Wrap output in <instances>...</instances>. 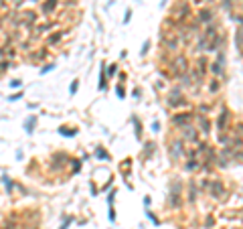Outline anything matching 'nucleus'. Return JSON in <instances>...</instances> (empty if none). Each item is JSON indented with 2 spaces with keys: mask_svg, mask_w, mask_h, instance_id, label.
<instances>
[{
  "mask_svg": "<svg viewBox=\"0 0 243 229\" xmlns=\"http://www.w3.org/2000/svg\"><path fill=\"white\" fill-rule=\"evenodd\" d=\"M20 95H22V93H14V95H10V102H16V99H20Z\"/></svg>",
  "mask_w": 243,
  "mask_h": 229,
  "instance_id": "6e6552de",
  "label": "nucleus"
},
{
  "mask_svg": "<svg viewBox=\"0 0 243 229\" xmlns=\"http://www.w3.org/2000/svg\"><path fill=\"white\" fill-rule=\"evenodd\" d=\"M59 132H61V134H63V136H75V130H69V128H59Z\"/></svg>",
  "mask_w": 243,
  "mask_h": 229,
  "instance_id": "20e7f679",
  "label": "nucleus"
},
{
  "mask_svg": "<svg viewBox=\"0 0 243 229\" xmlns=\"http://www.w3.org/2000/svg\"><path fill=\"white\" fill-rule=\"evenodd\" d=\"M77 83H79V81H73V83H71V87H69V91H71V93L77 91Z\"/></svg>",
  "mask_w": 243,
  "mask_h": 229,
  "instance_id": "0eeeda50",
  "label": "nucleus"
},
{
  "mask_svg": "<svg viewBox=\"0 0 243 229\" xmlns=\"http://www.w3.org/2000/svg\"><path fill=\"white\" fill-rule=\"evenodd\" d=\"M10 67H12V63H10V61H2V63H0V73H4V71H8Z\"/></svg>",
  "mask_w": 243,
  "mask_h": 229,
  "instance_id": "7ed1b4c3",
  "label": "nucleus"
},
{
  "mask_svg": "<svg viewBox=\"0 0 243 229\" xmlns=\"http://www.w3.org/2000/svg\"><path fill=\"white\" fill-rule=\"evenodd\" d=\"M34 122H37V118H34V116H30L29 120L24 122V132H29V134H30V132H33V126H34Z\"/></svg>",
  "mask_w": 243,
  "mask_h": 229,
  "instance_id": "f03ea898",
  "label": "nucleus"
},
{
  "mask_svg": "<svg viewBox=\"0 0 243 229\" xmlns=\"http://www.w3.org/2000/svg\"><path fill=\"white\" fill-rule=\"evenodd\" d=\"M4 185H6V191H12V187H14V183L8 179V176H4Z\"/></svg>",
  "mask_w": 243,
  "mask_h": 229,
  "instance_id": "39448f33",
  "label": "nucleus"
},
{
  "mask_svg": "<svg viewBox=\"0 0 243 229\" xmlns=\"http://www.w3.org/2000/svg\"><path fill=\"white\" fill-rule=\"evenodd\" d=\"M57 2L59 0H47V2L43 4V12L45 14H51V12L55 10V6H57Z\"/></svg>",
  "mask_w": 243,
  "mask_h": 229,
  "instance_id": "f257e3e1",
  "label": "nucleus"
},
{
  "mask_svg": "<svg viewBox=\"0 0 243 229\" xmlns=\"http://www.w3.org/2000/svg\"><path fill=\"white\" fill-rule=\"evenodd\" d=\"M20 83H22V81H20V79H12V81H10V87L18 89V87H20Z\"/></svg>",
  "mask_w": 243,
  "mask_h": 229,
  "instance_id": "423d86ee",
  "label": "nucleus"
}]
</instances>
